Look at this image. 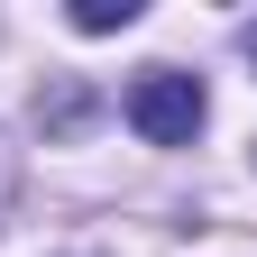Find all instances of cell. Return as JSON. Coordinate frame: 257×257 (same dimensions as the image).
Listing matches in <instances>:
<instances>
[{
	"label": "cell",
	"mask_w": 257,
	"mask_h": 257,
	"mask_svg": "<svg viewBox=\"0 0 257 257\" xmlns=\"http://www.w3.org/2000/svg\"><path fill=\"white\" fill-rule=\"evenodd\" d=\"M128 128H138L147 147H193L202 138V119H211V101H202V74H184V64H147L138 83H128Z\"/></svg>",
	"instance_id": "1"
},
{
	"label": "cell",
	"mask_w": 257,
	"mask_h": 257,
	"mask_svg": "<svg viewBox=\"0 0 257 257\" xmlns=\"http://www.w3.org/2000/svg\"><path fill=\"white\" fill-rule=\"evenodd\" d=\"M128 19H138V0H83V10H74V28H83V37H101V28H128Z\"/></svg>",
	"instance_id": "2"
},
{
	"label": "cell",
	"mask_w": 257,
	"mask_h": 257,
	"mask_svg": "<svg viewBox=\"0 0 257 257\" xmlns=\"http://www.w3.org/2000/svg\"><path fill=\"white\" fill-rule=\"evenodd\" d=\"M10 202H19V147L0 138V220H10Z\"/></svg>",
	"instance_id": "3"
},
{
	"label": "cell",
	"mask_w": 257,
	"mask_h": 257,
	"mask_svg": "<svg viewBox=\"0 0 257 257\" xmlns=\"http://www.w3.org/2000/svg\"><path fill=\"white\" fill-rule=\"evenodd\" d=\"M239 55H248V64H257V19H248V28H239Z\"/></svg>",
	"instance_id": "4"
}]
</instances>
